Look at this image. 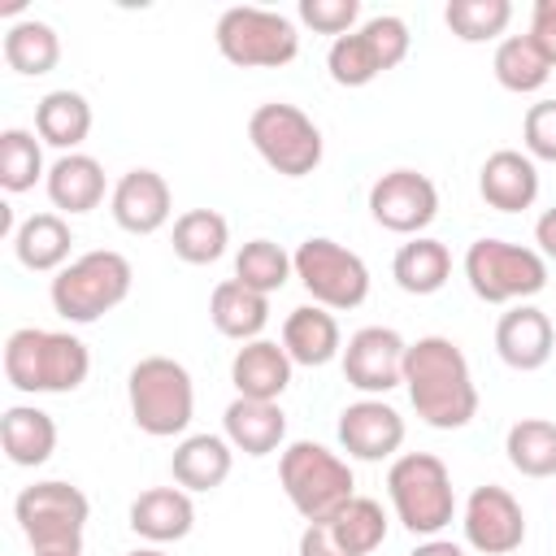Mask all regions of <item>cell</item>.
<instances>
[{
  "mask_svg": "<svg viewBox=\"0 0 556 556\" xmlns=\"http://www.w3.org/2000/svg\"><path fill=\"white\" fill-rule=\"evenodd\" d=\"M291 265H295V278L304 282V291L313 295V304H321V308H356L369 295L365 261L326 235H308L295 248Z\"/></svg>",
  "mask_w": 556,
  "mask_h": 556,
  "instance_id": "7c38bea8",
  "label": "cell"
},
{
  "mask_svg": "<svg viewBox=\"0 0 556 556\" xmlns=\"http://www.w3.org/2000/svg\"><path fill=\"white\" fill-rule=\"evenodd\" d=\"M35 556H83V552H35Z\"/></svg>",
  "mask_w": 556,
  "mask_h": 556,
  "instance_id": "bcb514c9",
  "label": "cell"
},
{
  "mask_svg": "<svg viewBox=\"0 0 556 556\" xmlns=\"http://www.w3.org/2000/svg\"><path fill=\"white\" fill-rule=\"evenodd\" d=\"M126 395H130L135 426L152 439H169L191 426L195 387L187 365H178L174 356H143L126 378Z\"/></svg>",
  "mask_w": 556,
  "mask_h": 556,
  "instance_id": "5b68a950",
  "label": "cell"
},
{
  "mask_svg": "<svg viewBox=\"0 0 556 556\" xmlns=\"http://www.w3.org/2000/svg\"><path fill=\"white\" fill-rule=\"evenodd\" d=\"M413 556H465V547H460V543H452V539H426Z\"/></svg>",
  "mask_w": 556,
  "mask_h": 556,
  "instance_id": "ee69618b",
  "label": "cell"
},
{
  "mask_svg": "<svg viewBox=\"0 0 556 556\" xmlns=\"http://www.w3.org/2000/svg\"><path fill=\"white\" fill-rule=\"evenodd\" d=\"M130 278L135 274H130V261L122 252L96 248V252H83L78 261H70L52 278L48 295H52L56 317H65L74 326H91L130 295Z\"/></svg>",
  "mask_w": 556,
  "mask_h": 556,
  "instance_id": "3957f363",
  "label": "cell"
},
{
  "mask_svg": "<svg viewBox=\"0 0 556 556\" xmlns=\"http://www.w3.org/2000/svg\"><path fill=\"white\" fill-rule=\"evenodd\" d=\"M534 243H539L543 261H556V204L534 222Z\"/></svg>",
  "mask_w": 556,
  "mask_h": 556,
  "instance_id": "7bdbcfd3",
  "label": "cell"
},
{
  "mask_svg": "<svg viewBox=\"0 0 556 556\" xmlns=\"http://www.w3.org/2000/svg\"><path fill=\"white\" fill-rule=\"evenodd\" d=\"M408 56V26L395 13L369 17L361 30L339 35L326 52V70L339 87H365Z\"/></svg>",
  "mask_w": 556,
  "mask_h": 556,
  "instance_id": "8fae6325",
  "label": "cell"
},
{
  "mask_svg": "<svg viewBox=\"0 0 556 556\" xmlns=\"http://www.w3.org/2000/svg\"><path fill=\"white\" fill-rule=\"evenodd\" d=\"M282 348H287V356H291L295 365H308V369L330 365V361L343 352V334H339L334 313L321 308V304H300V308H291L287 321H282Z\"/></svg>",
  "mask_w": 556,
  "mask_h": 556,
  "instance_id": "44dd1931",
  "label": "cell"
},
{
  "mask_svg": "<svg viewBox=\"0 0 556 556\" xmlns=\"http://www.w3.org/2000/svg\"><path fill=\"white\" fill-rule=\"evenodd\" d=\"M248 139L269 169L282 178H304L321 165V130L313 117L287 100H269L248 117Z\"/></svg>",
  "mask_w": 556,
  "mask_h": 556,
  "instance_id": "30bf717a",
  "label": "cell"
},
{
  "mask_svg": "<svg viewBox=\"0 0 556 556\" xmlns=\"http://www.w3.org/2000/svg\"><path fill=\"white\" fill-rule=\"evenodd\" d=\"M0 443L13 465L35 469L56 452V421L35 404H13L0 417Z\"/></svg>",
  "mask_w": 556,
  "mask_h": 556,
  "instance_id": "d4e9b609",
  "label": "cell"
},
{
  "mask_svg": "<svg viewBox=\"0 0 556 556\" xmlns=\"http://www.w3.org/2000/svg\"><path fill=\"white\" fill-rule=\"evenodd\" d=\"M126 556H165L161 547H135V552H126Z\"/></svg>",
  "mask_w": 556,
  "mask_h": 556,
  "instance_id": "f6af8a7d",
  "label": "cell"
},
{
  "mask_svg": "<svg viewBox=\"0 0 556 556\" xmlns=\"http://www.w3.org/2000/svg\"><path fill=\"white\" fill-rule=\"evenodd\" d=\"M387 495L408 534H439L456 517V491L452 473L430 452H404L387 469Z\"/></svg>",
  "mask_w": 556,
  "mask_h": 556,
  "instance_id": "277c9868",
  "label": "cell"
},
{
  "mask_svg": "<svg viewBox=\"0 0 556 556\" xmlns=\"http://www.w3.org/2000/svg\"><path fill=\"white\" fill-rule=\"evenodd\" d=\"M508 465L526 478H552L556 473V421L547 417H521L508 426L504 439Z\"/></svg>",
  "mask_w": 556,
  "mask_h": 556,
  "instance_id": "1f68e13d",
  "label": "cell"
},
{
  "mask_svg": "<svg viewBox=\"0 0 556 556\" xmlns=\"http://www.w3.org/2000/svg\"><path fill=\"white\" fill-rule=\"evenodd\" d=\"M169 208H174V195L156 169H143V165L126 169L113 187V222L126 235H156L169 222Z\"/></svg>",
  "mask_w": 556,
  "mask_h": 556,
  "instance_id": "e0dca14e",
  "label": "cell"
},
{
  "mask_svg": "<svg viewBox=\"0 0 556 556\" xmlns=\"http://www.w3.org/2000/svg\"><path fill=\"white\" fill-rule=\"evenodd\" d=\"M460 526H465V543L473 552H482V556H508L526 539V513H521V504L504 486H495V482L478 486L465 500V521Z\"/></svg>",
  "mask_w": 556,
  "mask_h": 556,
  "instance_id": "9a60e30c",
  "label": "cell"
},
{
  "mask_svg": "<svg viewBox=\"0 0 556 556\" xmlns=\"http://www.w3.org/2000/svg\"><path fill=\"white\" fill-rule=\"evenodd\" d=\"M404 387H408L417 417L434 430H460L478 417V387H473L469 361L443 334H426V339L408 343Z\"/></svg>",
  "mask_w": 556,
  "mask_h": 556,
  "instance_id": "6da1fadb",
  "label": "cell"
},
{
  "mask_svg": "<svg viewBox=\"0 0 556 556\" xmlns=\"http://www.w3.org/2000/svg\"><path fill=\"white\" fill-rule=\"evenodd\" d=\"M339 443L356 460H387L404 443V417L382 400H356L339 413Z\"/></svg>",
  "mask_w": 556,
  "mask_h": 556,
  "instance_id": "2e32d148",
  "label": "cell"
},
{
  "mask_svg": "<svg viewBox=\"0 0 556 556\" xmlns=\"http://www.w3.org/2000/svg\"><path fill=\"white\" fill-rule=\"evenodd\" d=\"M4 61H9V70L26 74V78H39V74L56 70V61H61V39H56V30H52L48 22H35V17L13 22V26L4 30Z\"/></svg>",
  "mask_w": 556,
  "mask_h": 556,
  "instance_id": "d6a6232c",
  "label": "cell"
},
{
  "mask_svg": "<svg viewBox=\"0 0 556 556\" xmlns=\"http://www.w3.org/2000/svg\"><path fill=\"white\" fill-rule=\"evenodd\" d=\"M278 478H282V491L287 500L295 504V513L304 521H321L330 513H339L356 491V478L348 469L343 456H334L330 447L313 443V439H295L282 460H278Z\"/></svg>",
  "mask_w": 556,
  "mask_h": 556,
  "instance_id": "8992f818",
  "label": "cell"
},
{
  "mask_svg": "<svg viewBox=\"0 0 556 556\" xmlns=\"http://www.w3.org/2000/svg\"><path fill=\"white\" fill-rule=\"evenodd\" d=\"M391 274H395V282H400V291H408V295H434V291L447 282V274H452V252H447L439 239L417 235V239H408V243L395 252Z\"/></svg>",
  "mask_w": 556,
  "mask_h": 556,
  "instance_id": "f546056e",
  "label": "cell"
},
{
  "mask_svg": "<svg viewBox=\"0 0 556 556\" xmlns=\"http://www.w3.org/2000/svg\"><path fill=\"white\" fill-rule=\"evenodd\" d=\"M230 465H235V452H230V439L222 434H191L174 447V482L182 491H213L230 478Z\"/></svg>",
  "mask_w": 556,
  "mask_h": 556,
  "instance_id": "484cf974",
  "label": "cell"
},
{
  "mask_svg": "<svg viewBox=\"0 0 556 556\" xmlns=\"http://www.w3.org/2000/svg\"><path fill=\"white\" fill-rule=\"evenodd\" d=\"M48 200L61 213H91L104 200V169L87 152H65L48 169Z\"/></svg>",
  "mask_w": 556,
  "mask_h": 556,
  "instance_id": "83f0119b",
  "label": "cell"
},
{
  "mask_svg": "<svg viewBox=\"0 0 556 556\" xmlns=\"http://www.w3.org/2000/svg\"><path fill=\"white\" fill-rule=\"evenodd\" d=\"M491 70H495V78H500V87H504V91L526 96V91H539V87L547 83L552 61L534 48V39H530V35H508V39L495 48Z\"/></svg>",
  "mask_w": 556,
  "mask_h": 556,
  "instance_id": "e575fe53",
  "label": "cell"
},
{
  "mask_svg": "<svg viewBox=\"0 0 556 556\" xmlns=\"http://www.w3.org/2000/svg\"><path fill=\"white\" fill-rule=\"evenodd\" d=\"M465 278L486 304H526L547 287V261L508 239H478L465 252Z\"/></svg>",
  "mask_w": 556,
  "mask_h": 556,
  "instance_id": "ba28073f",
  "label": "cell"
},
{
  "mask_svg": "<svg viewBox=\"0 0 556 556\" xmlns=\"http://www.w3.org/2000/svg\"><path fill=\"white\" fill-rule=\"evenodd\" d=\"M521 139L530 161H556V100H539L526 109Z\"/></svg>",
  "mask_w": 556,
  "mask_h": 556,
  "instance_id": "ab89813d",
  "label": "cell"
},
{
  "mask_svg": "<svg viewBox=\"0 0 556 556\" xmlns=\"http://www.w3.org/2000/svg\"><path fill=\"white\" fill-rule=\"evenodd\" d=\"M91 352L65 330L22 326L4 339V378L26 395H65L87 382Z\"/></svg>",
  "mask_w": 556,
  "mask_h": 556,
  "instance_id": "7a4b0ae2",
  "label": "cell"
},
{
  "mask_svg": "<svg viewBox=\"0 0 556 556\" xmlns=\"http://www.w3.org/2000/svg\"><path fill=\"white\" fill-rule=\"evenodd\" d=\"M300 556H343V552H339V543L330 539L326 521H308L304 534H300Z\"/></svg>",
  "mask_w": 556,
  "mask_h": 556,
  "instance_id": "b9f144b4",
  "label": "cell"
},
{
  "mask_svg": "<svg viewBox=\"0 0 556 556\" xmlns=\"http://www.w3.org/2000/svg\"><path fill=\"white\" fill-rule=\"evenodd\" d=\"M39 174H43L39 139L30 130H22V126H9L0 135V187L9 195H17V191H30L39 182Z\"/></svg>",
  "mask_w": 556,
  "mask_h": 556,
  "instance_id": "74e56055",
  "label": "cell"
},
{
  "mask_svg": "<svg viewBox=\"0 0 556 556\" xmlns=\"http://www.w3.org/2000/svg\"><path fill=\"white\" fill-rule=\"evenodd\" d=\"M13 517L35 552H83V526L91 517V504L78 486L48 478L17 495Z\"/></svg>",
  "mask_w": 556,
  "mask_h": 556,
  "instance_id": "9c48e42d",
  "label": "cell"
},
{
  "mask_svg": "<svg viewBox=\"0 0 556 556\" xmlns=\"http://www.w3.org/2000/svg\"><path fill=\"white\" fill-rule=\"evenodd\" d=\"M222 426H226L230 447H239L248 456L278 452V443L287 434V417H282L278 400H243V395H235L226 417H222Z\"/></svg>",
  "mask_w": 556,
  "mask_h": 556,
  "instance_id": "603a6c76",
  "label": "cell"
},
{
  "mask_svg": "<svg viewBox=\"0 0 556 556\" xmlns=\"http://www.w3.org/2000/svg\"><path fill=\"white\" fill-rule=\"evenodd\" d=\"M217 52L239 65V70H278L295 61L300 52V30L287 13L256 9V4H235L217 17Z\"/></svg>",
  "mask_w": 556,
  "mask_h": 556,
  "instance_id": "52a82bcc",
  "label": "cell"
},
{
  "mask_svg": "<svg viewBox=\"0 0 556 556\" xmlns=\"http://www.w3.org/2000/svg\"><path fill=\"white\" fill-rule=\"evenodd\" d=\"M321 521H326V530L343 556H369L387 539V513L378 500H365V495H352L339 513H330Z\"/></svg>",
  "mask_w": 556,
  "mask_h": 556,
  "instance_id": "4dcf8cb0",
  "label": "cell"
},
{
  "mask_svg": "<svg viewBox=\"0 0 556 556\" xmlns=\"http://www.w3.org/2000/svg\"><path fill=\"white\" fill-rule=\"evenodd\" d=\"M369 213L395 235H421L439 213V191L417 169H391L369 187Z\"/></svg>",
  "mask_w": 556,
  "mask_h": 556,
  "instance_id": "4fadbf2b",
  "label": "cell"
},
{
  "mask_svg": "<svg viewBox=\"0 0 556 556\" xmlns=\"http://www.w3.org/2000/svg\"><path fill=\"white\" fill-rule=\"evenodd\" d=\"M404 352L408 343L391 326H365L343 348V378L365 395H387L404 387Z\"/></svg>",
  "mask_w": 556,
  "mask_h": 556,
  "instance_id": "5bb4252c",
  "label": "cell"
},
{
  "mask_svg": "<svg viewBox=\"0 0 556 556\" xmlns=\"http://www.w3.org/2000/svg\"><path fill=\"white\" fill-rule=\"evenodd\" d=\"M208 317H213V326H217L226 339L252 343V339H261V330H265V321H269V295L243 287L239 278H226V282L213 287Z\"/></svg>",
  "mask_w": 556,
  "mask_h": 556,
  "instance_id": "4316f807",
  "label": "cell"
},
{
  "mask_svg": "<svg viewBox=\"0 0 556 556\" xmlns=\"http://www.w3.org/2000/svg\"><path fill=\"white\" fill-rule=\"evenodd\" d=\"M291 274H295V265H291V256H287L274 239H252V243H243L239 256H235V278H239L243 287L261 291V295L282 291Z\"/></svg>",
  "mask_w": 556,
  "mask_h": 556,
  "instance_id": "d590c367",
  "label": "cell"
},
{
  "mask_svg": "<svg viewBox=\"0 0 556 556\" xmlns=\"http://www.w3.org/2000/svg\"><path fill=\"white\" fill-rule=\"evenodd\" d=\"M70 248H74V235H70V222L61 213H30L13 230V252L35 274H52V269L61 274L70 261Z\"/></svg>",
  "mask_w": 556,
  "mask_h": 556,
  "instance_id": "cb8c5ba5",
  "label": "cell"
},
{
  "mask_svg": "<svg viewBox=\"0 0 556 556\" xmlns=\"http://www.w3.org/2000/svg\"><path fill=\"white\" fill-rule=\"evenodd\" d=\"M230 243V226L217 208H187L174 222V256L187 265H213Z\"/></svg>",
  "mask_w": 556,
  "mask_h": 556,
  "instance_id": "836d02e7",
  "label": "cell"
},
{
  "mask_svg": "<svg viewBox=\"0 0 556 556\" xmlns=\"http://www.w3.org/2000/svg\"><path fill=\"white\" fill-rule=\"evenodd\" d=\"M530 39L556 65V0H539L534 4V13H530Z\"/></svg>",
  "mask_w": 556,
  "mask_h": 556,
  "instance_id": "60d3db41",
  "label": "cell"
},
{
  "mask_svg": "<svg viewBox=\"0 0 556 556\" xmlns=\"http://www.w3.org/2000/svg\"><path fill=\"white\" fill-rule=\"evenodd\" d=\"M195 526V504L182 486H152L130 504V530L148 543H178Z\"/></svg>",
  "mask_w": 556,
  "mask_h": 556,
  "instance_id": "7402d4cb",
  "label": "cell"
},
{
  "mask_svg": "<svg viewBox=\"0 0 556 556\" xmlns=\"http://www.w3.org/2000/svg\"><path fill=\"white\" fill-rule=\"evenodd\" d=\"M291 356L274 339H252L230 361V382L243 400H278L291 387Z\"/></svg>",
  "mask_w": 556,
  "mask_h": 556,
  "instance_id": "ffe728a7",
  "label": "cell"
},
{
  "mask_svg": "<svg viewBox=\"0 0 556 556\" xmlns=\"http://www.w3.org/2000/svg\"><path fill=\"white\" fill-rule=\"evenodd\" d=\"M552 343H556V330H552V317L534 304H513L500 326H495V352L504 365L530 374V369H543L547 356H552Z\"/></svg>",
  "mask_w": 556,
  "mask_h": 556,
  "instance_id": "ac0fdd59",
  "label": "cell"
},
{
  "mask_svg": "<svg viewBox=\"0 0 556 556\" xmlns=\"http://www.w3.org/2000/svg\"><path fill=\"white\" fill-rule=\"evenodd\" d=\"M361 17V0H300V22L321 35H352V22Z\"/></svg>",
  "mask_w": 556,
  "mask_h": 556,
  "instance_id": "f35d334b",
  "label": "cell"
},
{
  "mask_svg": "<svg viewBox=\"0 0 556 556\" xmlns=\"http://www.w3.org/2000/svg\"><path fill=\"white\" fill-rule=\"evenodd\" d=\"M478 191L491 208L500 213H521L539 200V169L526 152H513V148H500L482 161V174H478Z\"/></svg>",
  "mask_w": 556,
  "mask_h": 556,
  "instance_id": "d6986e66",
  "label": "cell"
},
{
  "mask_svg": "<svg viewBox=\"0 0 556 556\" xmlns=\"http://www.w3.org/2000/svg\"><path fill=\"white\" fill-rule=\"evenodd\" d=\"M91 130V104L87 96L61 87V91H48L39 104H35V135L61 152H74Z\"/></svg>",
  "mask_w": 556,
  "mask_h": 556,
  "instance_id": "f1b7e54d",
  "label": "cell"
},
{
  "mask_svg": "<svg viewBox=\"0 0 556 556\" xmlns=\"http://www.w3.org/2000/svg\"><path fill=\"white\" fill-rule=\"evenodd\" d=\"M443 22H447V30H452L456 39L482 43V39H495V35L508 30L513 4H508V0H447Z\"/></svg>",
  "mask_w": 556,
  "mask_h": 556,
  "instance_id": "8d00e7d4",
  "label": "cell"
}]
</instances>
